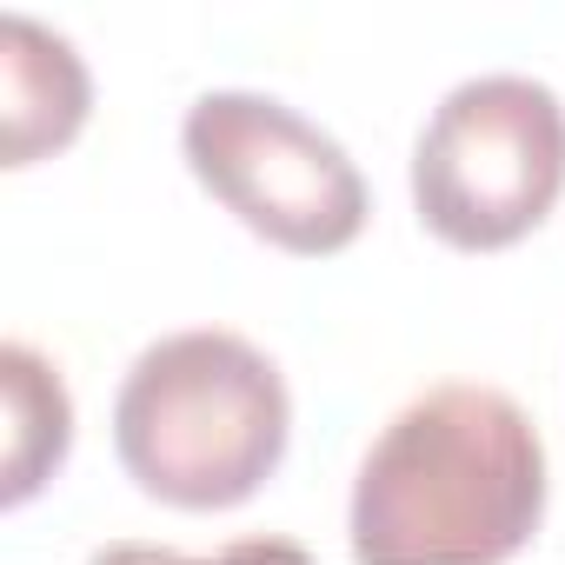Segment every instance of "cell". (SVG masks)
<instances>
[{"instance_id":"obj_4","label":"cell","mask_w":565,"mask_h":565,"mask_svg":"<svg viewBox=\"0 0 565 565\" xmlns=\"http://www.w3.org/2000/svg\"><path fill=\"white\" fill-rule=\"evenodd\" d=\"M180 153L220 213L287 259H333L366 233L373 200L353 153L273 94H200L180 120Z\"/></svg>"},{"instance_id":"obj_3","label":"cell","mask_w":565,"mask_h":565,"mask_svg":"<svg viewBox=\"0 0 565 565\" xmlns=\"http://www.w3.org/2000/svg\"><path fill=\"white\" fill-rule=\"evenodd\" d=\"M565 193V107L525 74L452 87L413 147L419 226L452 253H505L532 239Z\"/></svg>"},{"instance_id":"obj_5","label":"cell","mask_w":565,"mask_h":565,"mask_svg":"<svg viewBox=\"0 0 565 565\" xmlns=\"http://www.w3.org/2000/svg\"><path fill=\"white\" fill-rule=\"evenodd\" d=\"M94 107V81L81 67V54L8 14L0 21V167H34L74 147V134L87 127Z\"/></svg>"},{"instance_id":"obj_6","label":"cell","mask_w":565,"mask_h":565,"mask_svg":"<svg viewBox=\"0 0 565 565\" xmlns=\"http://www.w3.org/2000/svg\"><path fill=\"white\" fill-rule=\"evenodd\" d=\"M0 505H28L74 446V399L28 347H0Z\"/></svg>"},{"instance_id":"obj_1","label":"cell","mask_w":565,"mask_h":565,"mask_svg":"<svg viewBox=\"0 0 565 565\" xmlns=\"http://www.w3.org/2000/svg\"><path fill=\"white\" fill-rule=\"evenodd\" d=\"M545 519V446L499 386L446 380L373 439L353 479L360 565H505Z\"/></svg>"},{"instance_id":"obj_2","label":"cell","mask_w":565,"mask_h":565,"mask_svg":"<svg viewBox=\"0 0 565 565\" xmlns=\"http://www.w3.org/2000/svg\"><path fill=\"white\" fill-rule=\"evenodd\" d=\"M287 380L226 327L153 340L114 393L120 472L173 512H233L259 499V486L287 459Z\"/></svg>"}]
</instances>
